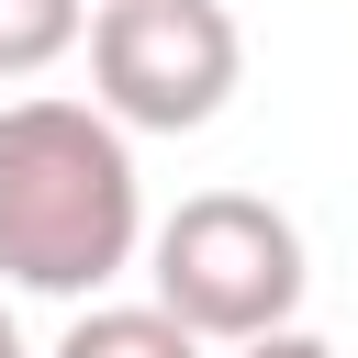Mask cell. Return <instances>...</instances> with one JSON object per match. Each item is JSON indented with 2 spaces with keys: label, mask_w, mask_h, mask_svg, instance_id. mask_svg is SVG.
Returning a JSON list of instances; mask_svg holds the SVG:
<instances>
[{
  "label": "cell",
  "mask_w": 358,
  "mask_h": 358,
  "mask_svg": "<svg viewBox=\"0 0 358 358\" xmlns=\"http://www.w3.org/2000/svg\"><path fill=\"white\" fill-rule=\"evenodd\" d=\"M246 78V34L224 0H101L90 11V101L123 134H201Z\"/></svg>",
  "instance_id": "3957f363"
},
{
  "label": "cell",
  "mask_w": 358,
  "mask_h": 358,
  "mask_svg": "<svg viewBox=\"0 0 358 358\" xmlns=\"http://www.w3.org/2000/svg\"><path fill=\"white\" fill-rule=\"evenodd\" d=\"M0 358H22V336H11V313H0Z\"/></svg>",
  "instance_id": "52a82bcc"
},
{
  "label": "cell",
  "mask_w": 358,
  "mask_h": 358,
  "mask_svg": "<svg viewBox=\"0 0 358 358\" xmlns=\"http://www.w3.org/2000/svg\"><path fill=\"white\" fill-rule=\"evenodd\" d=\"M145 280H157V313H179L201 347H257L313 291L302 224L280 201H257V190H190L145 235Z\"/></svg>",
  "instance_id": "7a4b0ae2"
},
{
  "label": "cell",
  "mask_w": 358,
  "mask_h": 358,
  "mask_svg": "<svg viewBox=\"0 0 358 358\" xmlns=\"http://www.w3.org/2000/svg\"><path fill=\"white\" fill-rule=\"evenodd\" d=\"M224 358H336L324 336H302V324H280V336H257V347H224Z\"/></svg>",
  "instance_id": "8992f818"
},
{
  "label": "cell",
  "mask_w": 358,
  "mask_h": 358,
  "mask_svg": "<svg viewBox=\"0 0 358 358\" xmlns=\"http://www.w3.org/2000/svg\"><path fill=\"white\" fill-rule=\"evenodd\" d=\"M78 34H90V0H0V78L56 67Z\"/></svg>",
  "instance_id": "5b68a950"
},
{
  "label": "cell",
  "mask_w": 358,
  "mask_h": 358,
  "mask_svg": "<svg viewBox=\"0 0 358 358\" xmlns=\"http://www.w3.org/2000/svg\"><path fill=\"white\" fill-rule=\"evenodd\" d=\"M145 246L134 145L101 101H11L0 112V280L45 302H101Z\"/></svg>",
  "instance_id": "6da1fadb"
},
{
  "label": "cell",
  "mask_w": 358,
  "mask_h": 358,
  "mask_svg": "<svg viewBox=\"0 0 358 358\" xmlns=\"http://www.w3.org/2000/svg\"><path fill=\"white\" fill-rule=\"evenodd\" d=\"M56 358H213L179 313L157 302H78V324L56 336Z\"/></svg>",
  "instance_id": "277c9868"
}]
</instances>
